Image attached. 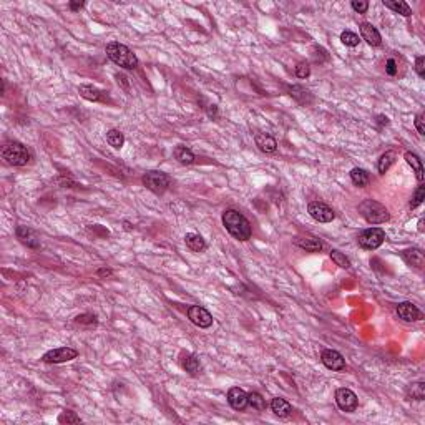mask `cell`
Listing matches in <instances>:
<instances>
[{
	"instance_id": "24",
	"label": "cell",
	"mask_w": 425,
	"mask_h": 425,
	"mask_svg": "<svg viewBox=\"0 0 425 425\" xmlns=\"http://www.w3.org/2000/svg\"><path fill=\"white\" fill-rule=\"evenodd\" d=\"M297 246H299L301 249H304V251L308 253H319L320 249H322V243H320L319 239L316 238H302V239H297Z\"/></svg>"
},
{
	"instance_id": "33",
	"label": "cell",
	"mask_w": 425,
	"mask_h": 425,
	"mask_svg": "<svg viewBox=\"0 0 425 425\" xmlns=\"http://www.w3.org/2000/svg\"><path fill=\"white\" fill-rule=\"evenodd\" d=\"M341 42L346 47H357L359 42H361V39H359L357 34H354V32L351 30H344L341 34Z\"/></svg>"
},
{
	"instance_id": "42",
	"label": "cell",
	"mask_w": 425,
	"mask_h": 425,
	"mask_svg": "<svg viewBox=\"0 0 425 425\" xmlns=\"http://www.w3.org/2000/svg\"><path fill=\"white\" fill-rule=\"evenodd\" d=\"M111 274H113V271H111L110 267H100V269L97 271V276L102 277V279H106V277H110Z\"/></svg>"
},
{
	"instance_id": "1",
	"label": "cell",
	"mask_w": 425,
	"mask_h": 425,
	"mask_svg": "<svg viewBox=\"0 0 425 425\" xmlns=\"http://www.w3.org/2000/svg\"><path fill=\"white\" fill-rule=\"evenodd\" d=\"M223 224L226 231L238 241H248L253 234L251 223L243 212L236 210H226L223 212Z\"/></svg>"
},
{
	"instance_id": "16",
	"label": "cell",
	"mask_w": 425,
	"mask_h": 425,
	"mask_svg": "<svg viewBox=\"0 0 425 425\" xmlns=\"http://www.w3.org/2000/svg\"><path fill=\"white\" fill-rule=\"evenodd\" d=\"M402 258H404V261L409 264V266H412V267H415V269H419V271H422L424 266H425L424 253L420 251V249H417V248L405 249V251L402 253Z\"/></svg>"
},
{
	"instance_id": "43",
	"label": "cell",
	"mask_w": 425,
	"mask_h": 425,
	"mask_svg": "<svg viewBox=\"0 0 425 425\" xmlns=\"http://www.w3.org/2000/svg\"><path fill=\"white\" fill-rule=\"evenodd\" d=\"M208 115H210L211 118H214L216 115H218V106H216V105H210V108H208Z\"/></svg>"
},
{
	"instance_id": "46",
	"label": "cell",
	"mask_w": 425,
	"mask_h": 425,
	"mask_svg": "<svg viewBox=\"0 0 425 425\" xmlns=\"http://www.w3.org/2000/svg\"><path fill=\"white\" fill-rule=\"evenodd\" d=\"M419 231H424V219L419 221Z\"/></svg>"
},
{
	"instance_id": "40",
	"label": "cell",
	"mask_w": 425,
	"mask_h": 425,
	"mask_svg": "<svg viewBox=\"0 0 425 425\" xmlns=\"http://www.w3.org/2000/svg\"><path fill=\"white\" fill-rule=\"evenodd\" d=\"M415 72L419 73L420 78H425V58L424 56H417V60H415Z\"/></svg>"
},
{
	"instance_id": "6",
	"label": "cell",
	"mask_w": 425,
	"mask_h": 425,
	"mask_svg": "<svg viewBox=\"0 0 425 425\" xmlns=\"http://www.w3.org/2000/svg\"><path fill=\"white\" fill-rule=\"evenodd\" d=\"M385 239V231L380 228H369L366 231H362L357 238L359 246L362 249H367V251H374V249L380 248L382 243Z\"/></svg>"
},
{
	"instance_id": "10",
	"label": "cell",
	"mask_w": 425,
	"mask_h": 425,
	"mask_svg": "<svg viewBox=\"0 0 425 425\" xmlns=\"http://www.w3.org/2000/svg\"><path fill=\"white\" fill-rule=\"evenodd\" d=\"M308 211H309L311 218L316 219V221H319V223H330V221L336 218L334 211L330 210L327 205H324V203H319V201L309 203Z\"/></svg>"
},
{
	"instance_id": "5",
	"label": "cell",
	"mask_w": 425,
	"mask_h": 425,
	"mask_svg": "<svg viewBox=\"0 0 425 425\" xmlns=\"http://www.w3.org/2000/svg\"><path fill=\"white\" fill-rule=\"evenodd\" d=\"M141 181H143V185L148 188L150 191H153L155 195H163L169 186V176L166 173L158 171V169H153V171H148L146 174H143Z\"/></svg>"
},
{
	"instance_id": "2",
	"label": "cell",
	"mask_w": 425,
	"mask_h": 425,
	"mask_svg": "<svg viewBox=\"0 0 425 425\" xmlns=\"http://www.w3.org/2000/svg\"><path fill=\"white\" fill-rule=\"evenodd\" d=\"M106 56L113 63L125 70H135L138 67V58L128 47L120 42H111L106 45Z\"/></svg>"
},
{
	"instance_id": "44",
	"label": "cell",
	"mask_w": 425,
	"mask_h": 425,
	"mask_svg": "<svg viewBox=\"0 0 425 425\" xmlns=\"http://www.w3.org/2000/svg\"><path fill=\"white\" fill-rule=\"evenodd\" d=\"M83 5H85L83 2H70V8H72V10H80Z\"/></svg>"
},
{
	"instance_id": "45",
	"label": "cell",
	"mask_w": 425,
	"mask_h": 425,
	"mask_svg": "<svg viewBox=\"0 0 425 425\" xmlns=\"http://www.w3.org/2000/svg\"><path fill=\"white\" fill-rule=\"evenodd\" d=\"M379 123H380V125H389V118L380 115V116H379Z\"/></svg>"
},
{
	"instance_id": "30",
	"label": "cell",
	"mask_w": 425,
	"mask_h": 425,
	"mask_svg": "<svg viewBox=\"0 0 425 425\" xmlns=\"http://www.w3.org/2000/svg\"><path fill=\"white\" fill-rule=\"evenodd\" d=\"M407 395L414 400H424L425 399V385L424 382H414L407 387Z\"/></svg>"
},
{
	"instance_id": "32",
	"label": "cell",
	"mask_w": 425,
	"mask_h": 425,
	"mask_svg": "<svg viewBox=\"0 0 425 425\" xmlns=\"http://www.w3.org/2000/svg\"><path fill=\"white\" fill-rule=\"evenodd\" d=\"M330 259H332V261L342 269L351 267V261L346 258V254H342L341 251H337V249H332V251H330Z\"/></svg>"
},
{
	"instance_id": "39",
	"label": "cell",
	"mask_w": 425,
	"mask_h": 425,
	"mask_svg": "<svg viewBox=\"0 0 425 425\" xmlns=\"http://www.w3.org/2000/svg\"><path fill=\"white\" fill-rule=\"evenodd\" d=\"M399 72V67H397V62H395L394 58H389L385 62V73L390 75V77H395Z\"/></svg>"
},
{
	"instance_id": "41",
	"label": "cell",
	"mask_w": 425,
	"mask_h": 425,
	"mask_svg": "<svg viewBox=\"0 0 425 425\" xmlns=\"http://www.w3.org/2000/svg\"><path fill=\"white\" fill-rule=\"evenodd\" d=\"M415 128L420 135H425V113H419L415 118Z\"/></svg>"
},
{
	"instance_id": "20",
	"label": "cell",
	"mask_w": 425,
	"mask_h": 425,
	"mask_svg": "<svg viewBox=\"0 0 425 425\" xmlns=\"http://www.w3.org/2000/svg\"><path fill=\"white\" fill-rule=\"evenodd\" d=\"M183 369H185L190 375H200L201 374V362L195 354H186V357L183 359Z\"/></svg>"
},
{
	"instance_id": "15",
	"label": "cell",
	"mask_w": 425,
	"mask_h": 425,
	"mask_svg": "<svg viewBox=\"0 0 425 425\" xmlns=\"http://www.w3.org/2000/svg\"><path fill=\"white\" fill-rule=\"evenodd\" d=\"M359 30H361L362 39L366 40L371 47H379L382 44V37L379 34V30H377L372 23H361Z\"/></svg>"
},
{
	"instance_id": "31",
	"label": "cell",
	"mask_w": 425,
	"mask_h": 425,
	"mask_svg": "<svg viewBox=\"0 0 425 425\" xmlns=\"http://www.w3.org/2000/svg\"><path fill=\"white\" fill-rule=\"evenodd\" d=\"M248 405H251L258 412L266 410V400H264V397L259 392H251V394H248Z\"/></svg>"
},
{
	"instance_id": "19",
	"label": "cell",
	"mask_w": 425,
	"mask_h": 425,
	"mask_svg": "<svg viewBox=\"0 0 425 425\" xmlns=\"http://www.w3.org/2000/svg\"><path fill=\"white\" fill-rule=\"evenodd\" d=\"M271 409H272V412H274L277 417H281V419L289 417V415L292 414V405L287 402L286 399H281V397L272 399Z\"/></svg>"
},
{
	"instance_id": "21",
	"label": "cell",
	"mask_w": 425,
	"mask_h": 425,
	"mask_svg": "<svg viewBox=\"0 0 425 425\" xmlns=\"http://www.w3.org/2000/svg\"><path fill=\"white\" fill-rule=\"evenodd\" d=\"M404 158H405V161H407L410 166H412L417 179L422 183L424 181V164H422V159H420L415 153H412V151H407V153L404 155Z\"/></svg>"
},
{
	"instance_id": "26",
	"label": "cell",
	"mask_w": 425,
	"mask_h": 425,
	"mask_svg": "<svg viewBox=\"0 0 425 425\" xmlns=\"http://www.w3.org/2000/svg\"><path fill=\"white\" fill-rule=\"evenodd\" d=\"M174 158H176L181 164H191L193 161H195V155H193V151L190 148H186V146H183V145L176 146V150H174Z\"/></svg>"
},
{
	"instance_id": "13",
	"label": "cell",
	"mask_w": 425,
	"mask_h": 425,
	"mask_svg": "<svg viewBox=\"0 0 425 425\" xmlns=\"http://www.w3.org/2000/svg\"><path fill=\"white\" fill-rule=\"evenodd\" d=\"M15 233H17V238L20 239V243L25 244L27 248H32V249L40 248V238L34 229L27 228V226H18Z\"/></svg>"
},
{
	"instance_id": "18",
	"label": "cell",
	"mask_w": 425,
	"mask_h": 425,
	"mask_svg": "<svg viewBox=\"0 0 425 425\" xmlns=\"http://www.w3.org/2000/svg\"><path fill=\"white\" fill-rule=\"evenodd\" d=\"M78 93H80V97L85 98V100H88V102H102V100H105V98H103L102 90H98L97 87H92V85H80Z\"/></svg>"
},
{
	"instance_id": "25",
	"label": "cell",
	"mask_w": 425,
	"mask_h": 425,
	"mask_svg": "<svg viewBox=\"0 0 425 425\" xmlns=\"http://www.w3.org/2000/svg\"><path fill=\"white\" fill-rule=\"evenodd\" d=\"M351 179L352 183L359 188H366L367 185H369L371 178H369V173L366 171V169L362 168H354L351 171Z\"/></svg>"
},
{
	"instance_id": "38",
	"label": "cell",
	"mask_w": 425,
	"mask_h": 425,
	"mask_svg": "<svg viewBox=\"0 0 425 425\" xmlns=\"http://www.w3.org/2000/svg\"><path fill=\"white\" fill-rule=\"evenodd\" d=\"M351 7L356 10L357 13H366L367 8H369V2L367 0H352Z\"/></svg>"
},
{
	"instance_id": "14",
	"label": "cell",
	"mask_w": 425,
	"mask_h": 425,
	"mask_svg": "<svg viewBox=\"0 0 425 425\" xmlns=\"http://www.w3.org/2000/svg\"><path fill=\"white\" fill-rule=\"evenodd\" d=\"M228 404L234 410H244L248 407V394L239 387H233L228 392Z\"/></svg>"
},
{
	"instance_id": "29",
	"label": "cell",
	"mask_w": 425,
	"mask_h": 425,
	"mask_svg": "<svg viewBox=\"0 0 425 425\" xmlns=\"http://www.w3.org/2000/svg\"><path fill=\"white\" fill-rule=\"evenodd\" d=\"M289 95H291L292 98H296V100L299 102L301 105H306V103H309L311 100H313L308 90H304L302 87H297V85H294V87L289 88Z\"/></svg>"
},
{
	"instance_id": "36",
	"label": "cell",
	"mask_w": 425,
	"mask_h": 425,
	"mask_svg": "<svg viewBox=\"0 0 425 425\" xmlns=\"http://www.w3.org/2000/svg\"><path fill=\"white\" fill-rule=\"evenodd\" d=\"M425 200V186L420 185L417 190H415V195L412 198V201H410V210H415L417 206H420Z\"/></svg>"
},
{
	"instance_id": "9",
	"label": "cell",
	"mask_w": 425,
	"mask_h": 425,
	"mask_svg": "<svg viewBox=\"0 0 425 425\" xmlns=\"http://www.w3.org/2000/svg\"><path fill=\"white\" fill-rule=\"evenodd\" d=\"M188 318H190L193 324L201 329L211 327L212 324V316L203 306H191V308H188Z\"/></svg>"
},
{
	"instance_id": "17",
	"label": "cell",
	"mask_w": 425,
	"mask_h": 425,
	"mask_svg": "<svg viewBox=\"0 0 425 425\" xmlns=\"http://www.w3.org/2000/svg\"><path fill=\"white\" fill-rule=\"evenodd\" d=\"M254 141H256V146L263 151V153H267V155L276 153L277 141L272 138V136H269L266 133H258L256 136H254Z\"/></svg>"
},
{
	"instance_id": "34",
	"label": "cell",
	"mask_w": 425,
	"mask_h": 425,
	"mask_svg": "<svg viewBox=\"0 0 425 425\" xmlns=\"http://www.w3.org/2000/svg\"><path fill=\"white\" fill-rule=\"evenodd\" d=\"M58 422L60 424H80L82 422V419H80L75 412H72V410H65V412H62L58 415Z\"/></svg>"
},
{
	"instance_id": "12",
	"label": "cell",
	"mask_w": 425,
	"mask_h": 425,
	"mask_svg": "<svg viewBox=\"0 0 425 425\" xmlns=\"http://www.w3.org/2000/svg\"><path fill=\"white\" fill-rule=\"evenodd\" d=\"M395 313L405 322H415V320H422L424 314L420 313V309L412 302H400L395 308Z\"/></svg>"
},
{
	"instance_id": "3",
	"label": "cell",
	"mask_w": 425,
	"mask_h": 425,
	"mask_svg": "<svg viewBox=\"0 0 425 425\" xmlns=\"http://www.w3.org/2000/svg\"><path fill=\"white\" fill-rule=\"evenodd\" d=\"M359 212L369 224H382L390 219L389 210L374 200H364L359 205Z\"/></svg>"
},
{
	"instance_id": "4",
	"label": "cell",
	"mask_w": 425,
	"mask_h": 425,
	"mask_svg": "<svg viewBox=\"0 0 425 425\" xmlns=\"http://www.w3.org/2000/svg\"><path fill=\"white\" fill-rule=\"evenodd\" d=\"M2 157L8 164L13 166H25L30 161V151L27 150V146H23L18 141H10L2 148Z\"/></svg>"
},
{
	"instance_id": "27",
	"label": "cell",
	"mask_w": 425,
	"mask_h": 425,
	"mask_svg": "<svg viewBox=\"0 0 425 425\" xmlns=\"http://www.w3.org/2000/svg\"><path fill=\"white\" fill-rule=\"evenodd\" d=\"M394 163H395V153L394 151H385L380 157L379 163H377V169H379L380 174H385Z\"/></svg>"
},
{
	"instance_id": "23",
	"label": "cell",
	"mask_w": 425,
	"mask_h": 425,
	"mask_svg": "<svg viewBox=\"0 0 425 425\" xmlns=\"http://www.w3.org/2000/svg\"><path fill=\"white\" fill-rule=\"evenodd\" d=\"M185 243H186V246L190 248L193 253H203V251L206 249L205 239H203L200 234L188 233V234L185 236Z\"/></svg>"
},
{
	"instance_id": "8",
	"label": "cell",
	"mask_w": 425,
	"mask_h": 425,
	"mask_svg": "<svg viewBox=\"0 0 425 425\" xmlns=\"http://www.w3.org/2000/svg\"><path fill=\"white\" fill-rule=\"evenodd\" d=\"M336 402L339 405V409L344 410V412H356V409L359 405V399L351 389L342 387V389H337L336 392Z\"/></svg>"
},
{
	"instance_id": "7",
	"label": "cell",
	"mask_w": 425,
	"mask_h": 425,
	"mask_svg": "<svg viewBox=\"0 0 425 425\" xmlns=\"http://www.w3.org/2000/svg\"><path fill=\"white\" fill-rule=\"evenodd\" d=\"M77 357H78V352L72 347H56L44 354L42 361L47 364H63V362L73 361V359H77Z\"/></svg>"
},
{
	"instance_id": "11",
	"label": "cell",
	"mask_w": 425,
	"mask_h": 425,
	"mask_svg": "<svg viewBox=\"0 0 425 425\" xmlns=\"http://www.w3.org/2000/svg\"><path fill=\"white\" fill-rule=\"evenodd\" d=\"M320 361L327 369L334 371V372H341L346 369V361H344L342 354H339L337 351H332V349H325L320 356Z\"/></svg>"
},
{
	"instance_id": "28",
	"label": "cell",
	"mask_w": 425,
	"mask_h": 425,
	"mask_svg": "<svg viewBox=\"0 0 425 425\" xmlns=\"http://www.w3.org/2000/svg\"><path fill=\"white\" fill-rule=\"evenodd\" d=\"M106 141H108V145L113 146V148L120 150L121 146L125 145V136H123V133H121L120 130L113 128V130L106 131Z\"/></svg>"
},
{
	"instance_id": "35",
	"label": "cell",
	"mask_w": 425,
	"mask_h": 425,
	"mask_svg": "<svg viewBox=\"0 0 425 425\" xmlns=\"http://www.w3.org/2000/svg\"><path fill=\"white\" fill-rule=\"evenodd\" d=\"M75 324L88 325V327H95V325H97V318L93 314H80V316L75 318Z\"/></svg>"
},
{
	"instance_id": "22",
	"label": "cell",
	"mask_w": 425,
	"mask_h": 425,
	"mask_svg": "<svg viewBox=\"0 0 425 425\" xmlns=\"http://www.w3.org/2000/svg\"><path fill=\"white\" fill-rule=\"evenodd\" d=\"M384 5L395 13H400L402 17H410L412 15V8L409 7V3H405L404 0H384Z\"/></svg>"
},
{
	"instance_id": "37",
	"label": "cell",
	"mask_w": 425,
	"mask_h": 425,
	"mask_svg": "<svg viewBox=\"0 0 425 425\" xmlns=\"http://www.w3.org/2000/svg\"><path fill=\"white\" fill-rule=\"evenodd\" d=\"M311 75V67L308 62H299L296 67V77L297 78H308Z\"/></svg>"
}]
</instances>
